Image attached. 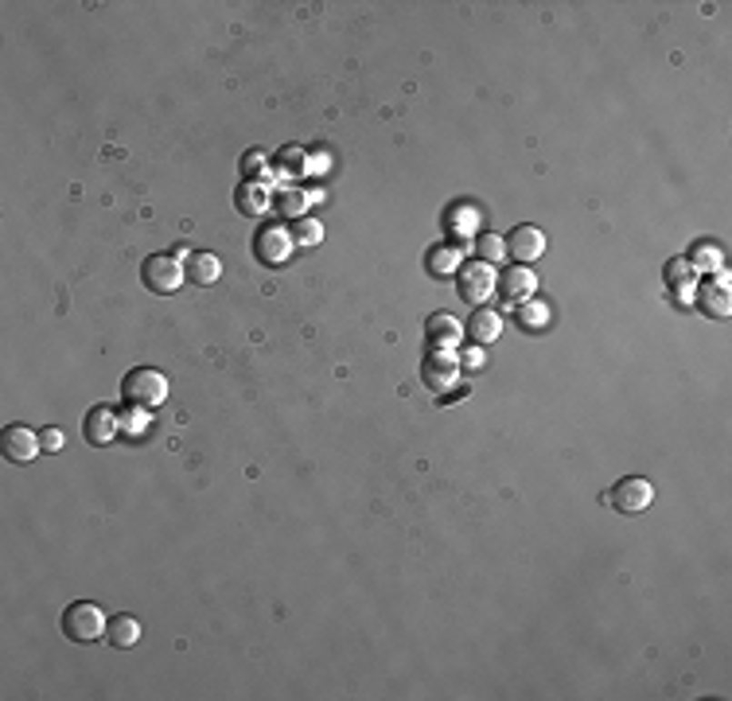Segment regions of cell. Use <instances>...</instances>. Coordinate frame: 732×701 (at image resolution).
Instances as JSON below:
<instances>
[{
    "mask_svg": "<svg viewBox=\"0 0 732 701\" xmlns=\"http://www.w3.org/2000/svg\"><path fill=\"white\" fill-rule=\"evenodd\" d=\"M686 261H689V269L694 273H721L725 269V250L717 242H697L694 250L686 254Z\"/></svg>",
    "mask_w": 732,
    "mask_h": 701,
    "instance_id": "obj_16",
    "label": "cell"
},
{
    "mask_svg": "<svg viewBox=\"0 0 732 701\" xmlns=\"http://www.w3.org/2000/svg\"><path fill=\"white\" fill-rule=\"evenodd\" d=\"M460 257H464L460 245H433L429 250V273L433 277H456L460 265H464Z\"/></svg>",
    "mask_w": 732,
    "mask_h": 701,
    "instance_id": "obj_19",
    "label": "cell"
},
{
    "mask_svg": "<svg viewBox=\"0 0 732 701\" xmlns=\"http://www.w3.org/2000/svg\"><path fill=\"white\" fill-rule=\"evenodd\" d=\"M0 452H5L12 464H32L39 452H44V441H39L27 425H8V429L0 433Z\"/></svg>",
    "mask_w": 732,
    "mask_h": 701,
    "instance_id": "obj_8",
    "label": "cell"
},
{
    "mask_svg": "<svg viewBox=\"0 0 732 701\" xmlns=\"http://www.w3.org/2000/svg\"><path fill=\"white\" fill-rule=\"evenodd\" d=\"M515 320H518V327L522 332H549V324H554V312H549V305L546 300H537V296H530V300H522V305H515Z\"/></svg>",
    "mask_w": 732,
    "mask_h": 701,
    "instance_id": "obj_15",
    "label": "cell"
},
{
    "mask_svg": "<svg viewBox=\"0 0 732 701\" xmlns=\"http://www.w3.org/2000/svg\"><path fill=\"white\" fill-rule=\"evenodd\" d=\"M187 277L196 281V285H215L218 277H223V261H218L215 254H191Z\"/></svg>",
    "mask_w": 732,
    "mask_h": 701,
    "instance_id": "obj_21",
    "label": "cell"
},
{
    "mask_svg": "<svg viewBox=\"0 0 732 701\" xmlns=\"http://www.w3.org/2000/svg\"><path fill=\"white\" fill-rule=\"evenodd\" d=\"M499 293H503V300H510V305H522V300H530L534 293H537V277H534V269H526V265H510L503 277H499Z\"/></svg>",
    "mask_w": 732,
    "mask_h": 701,
    "instance_id": "obj_12",
    "label": "cell"
},
{
    "mask_svg": "<svg viewBox=\"0 0 732 701\" xmlns=\"http://www.w3.org/2000/svg\"><path fill=\"white\" fill-rule=\"evenodd\" d=\"M141 277L145 285L152 288V293L168 296V293H179V285H184V261H179L175 254H152L145 265H141Z\"/></svg>",
    "mask_w": 732,
    "mask_h": 701,
    "instance_id": "obj_4",
    "label": "cell"
},
{
    "mask_svg": "<svg viewBox=\"0 0 732 701\" xmlns=\"http://www.w3.org/2000/svg\"><path fill=\"white\" fill-rule=\"evenodd\" d=\"M121 397L133 406V409H156L168 402V378L160 375L156 366H136L125 375V382H121Z\"/></svg>",
    "mask_w": 732,
    "mask_h": 701,
    "instance_id": "obj_1",
    "label": "cell"
},
{
    "mask_svg": "<svg viewBox=\"0 0 732 701\" xmlns=\"http://www.w3.org/2000/svg\"><path fill=\"white\" fill-rule=\"evenodd\" d=\"M82 433H86L90 445H114L117 433H121V417L109 406H98L86 414V421H82Z\"/></svg>",
    "mask_w": 732,
    "mask_h": 701,
    "instance_id": "obj_10",
    "label": "cell"
},
{
    "mask_svg": "<svg viewBox=\"0 0 732 701\" xmlns=\"http://www.w3.org/2000/svg\"><path fill=\"white\" fill-rule=\"evenodd\" d=\"M697 305H701V312H709L713 320H728V312H732V288H728V281L725 277L706 281V285L697 288Z\"/></svg>",
    "mask_w": 732,
    "mask_h": 701,
    "instance_id": "obj_13",
    "label": "cell"
},
{
    "mask_svg": "<svg viewBox=\"0 0 732 701\" xmlns=\"http://www.w3.org/2000/svg\"><path fill=\"white\" fill-rule=\"evenodd\" d=\"M460 366H483V347L479 343H472V347H464V355H460Z\"/></svg>",
    "mask_w": 732,
    "mask_h": 701,
    "instance_id": "obj_29",
    "label": "cell"
},
{
    "mask_svg": "<svg viewBox=\"0 0 732 701\" xmlns=\"http://www.w3.org/2000/svg\"><path fill=\"white\" fill-rule=\"evenodd\" d=\"M273 164H277L285 175H304V172H308V153H304L300 145H285Z\"/></svg>",
    "mask_w": 732,
    "mask_h": 701,
    "instance_id": "obj_23",
    "label": "cell"
},
{
    "mask_svg": "<svg viewBox=\"0 0 732 701\" xmlns=\"http://www.w3.org/2000/svg\"><path fill=\"white\" fill-rule=\"evenodd\" d=\"M293 226H296V230H293V242H296V245H320V242H324V226L316 223V218L304 215V218H296Z\"/></svg>",
    "mask_w": 732,
    "mask_h": 701,
    "instance_id": "obj_24",
    "label": "cell"
},
{
    "mask_svg": "<svg viewBox=\"0 0 732 701\" xmlns=\"http://www.w3.org/2000/svg\"><path fill=\"white\" fill-rule=\"evenodd\" d=\"M499 335H503V315L495 312V308L479 305L472 315H467V339H472V343H479V347H491Z\"/></svg>",
    "mask_w": 732,
    "mask_h": 701,
    "instance_id": "obj_11",
    "label": "cell"
},
{
    "mask_svg": "<svg viewBox=\"0 0 732 701\" xmlns=\"http://www.w3.org/2000/svg\"><path fill=\"white\" fill-rule=\"evenodd\" d=\"M607 503L624 515H643L647 506L655 503V487H651V479H643V476H624L612 487V495H607Z\"/></svg>",
    "mask_w": 732,
    "mask_h": 701,
    "instance_id": "obj_6",
    "label": "cell"
},
{
    "mask_svg": "<svg viewBox=\"0 0 732 701\" xmlns=\"http://www.w3.org/2000/svg\"><path fill=\"white\" fill-rule=\"evenodd\" d=\"M293 230L288 226H273V223H266V226H257V234H254V257L261 261V265H285L288 257H293Z\"/></svg>",
    "mask_w": 732,
    "mask_h": 701,
    "instance_id": "obj_5",
    "label": "cell"
},
{
    "mask_svg": "<svg viewBox=\"0 0 732 701\" xmlns=\"http://www.w3.org/2000/svg\"><path fill=\"white\" fill-rule=\"evenodd\" d=\"M460 320L456 315H448V312H436L433 320H429V327H425V339H429V347L433 351H456L460 347Z\"/></svg>",
    "mask_w": 732,
    "mask_h": 701,
    "instance_id": "obj_14",
    "label": "cell"
},
{
    "mask_svg": "<svg viewBox=\"0 0 732 701\" xmlns=\"http://www.w3.org/2000/svg\"><path fill=\"white\" fill-rule=\"evenodd\" d=\"M105 627H109V620L102 616L98 604H90V600H75L71 608L63 612V631H66V639H75V643L102 639Z\"/></svg>",
    "mask_w": 732,
    "mask_h": 701,
    "instance_id": "obj_3",
    "label": "cell"
},
{
    "mask_svg": "<svg viewBox=\"0 0 732 701\" xmlns=\"http://www.w3.org/2000/svg\"><path fill=\"white\" fill-rule=\"evenodd\" d=\"M448 223H452V226H448V230H452V238H460V242H464V238H472V234H476V211H472V207H464V211H460V207H452Z\"/></svg>",
    "mask_w": 732,
    "mask_h": 701,
    "instance_id": "obj_25",
    "label": "cell"
},
{
    "mask_svg": "<svg viewBox=\"0 0 732 701\" xmlns=\"http://www.w3.org/2000/svg\"><path fill=\"white\" fill-rule=\"evenodd\" d=\"M261 172H266V153H261V148H250V153L242 156V175H246L250 184H257Z\"/></svg>",
    "mask_w": 732,
    "mask_h": 701,
    "instance_id": "obj_27",
    "label": "cell"
},
{
    "mask_svg": "<svg viewBox=\"0 0 732 701\" xmlns=\"http://www.w3.org/2000/svg\"><path fill=\"white\" fill-rule=\"evenodd\" d=\"M460 355L456 351H429V359L421 366V378L425 386L436 390V394H448L452 386H460Z\"/></svg>",
    "mask_w": 732,
    "mask_h": 701,
    "instance_id": "obj_7",
    "label": "cell"
},
{
    "mask_svg": "<svg viewBox=\"0 0 732 701\" xmlns=\"http://www.w3.org/2000/svg\"><path fill=\"white\" fill-rule=\"evenodd\" d=\"M105 639L114 643V647H136V643H141V620H136V616H114L105 627Z\"/></svg>",
    "mask_w": 732,
    "mask_h": 701,
    "instance_id": "obj_18",
    "label": "cell"
},
{
    "mask_svg": "<svg viewBox=\"0 0 732 701\" xmlns=\"http://www.w3.org/2000/svg\"><path fill=\"white\" fill-rule=\"evenodd\" d=\"M179 261H191V250H187V245H175V250H172Z\"/></svg>",
    "mask_w": 732,
    "mask_h": 701,
    "instance_id": "obj_30",
    "label": "cell"
},
{
    "mask_svg": "<svg viewBox=\"0 0 732 701\" xmlns=\"http://www.w3.org/2000/svg\"><path fill=\"white\" fill-rule=\"evenodd\" d=\"M667 285L670 288H694V269H689L686 257L667 261Z\"/></svg>",
    "mask_w": 732,
    "mask_h": 701,
    "instance_id": "obj_26",
    "label": "cell"
},
{
    "mask_svg": "<svg viewBox=\"0 0 732 701\" xmlns=\"http://www.w3.org/2000/svg\"><path fill=\"white\" fill-rule=\"evenodd\" d=\"M39 441H44V452H59L63 448V429H44L39 433Z\"/></svg>",
    "mask_w": 732,
    "mask_h": 701,
    "instance_id": "obj_28",
    "label": "cell"
},
{
    "mask_svg": "<svg viewBox=\"0 0 732 701\" xmlns=\"http://www.w3.org/2000/svg\"><path fill=\"white\" fill-rule=\"evenodd\" d=\"M312 203H316V195H312V191L288 187V191H281V195L273 199V207H277V215H281V218H293V223H296V218H304V215H308V207H312Z\"/></svg>",
    "mask_w": 732,
    "mask_h": 701,
    "instance_id": "obj_17",
    "label": "cell"
},
{
    "mask_svg": "<svg viewBox=\"0 0 732 701\" xmlns=\"http://www.w3.org/2000/svg\"><path fill=\"white\" fill-rule=\"evenodd\" d=\"M269 207H273V195H269L266 184H242L238 187V211L242 215L257 218V215H266Z\"/></svg>",
    "mask_w": 732,
    "mask_h": 701,
    "instance_id": "obj_20",
    "label": "cell"
},
{
    "mask_svg": "<svg viewBox=\"0 0 732 701\" xmlns=\"http://www.w3.org/2000/svg\"><path fill=\"white\" fill-rule=\"evenodd\" d=\"M456 293H460L467 305H487L491 293H499V273H495V265H487V261H464L460 273H456Z\"/></svg>",
    "mask_w": 732,
    "mask_h": 701,
    "instance_id": "obj_2",
    "label": "cell"
},
{
    "mask_svg": "<svg viewBox=\"0 0 732 701\" xmlns=\"http://www.w3.org/2000/svg\"><path fill=\"white\" fill-rule=\"evenodd\" d=\"M476 254H479V261H487V265H499L506 257V238L503 234L483 230V234H476Z\"/></svg>",
    "mask_w": 732,
    "mask_h": 701,
    "instance_id": "obj_22",
    "label": "cell"
},
{
    "mask_svg": "<svg viewBox=\"0 0 732 701\" xmlns=\"http://www.w3.org/2000/svg\"><path fill=\"white\" fill-rule=\"evenodd\" d=\"M542 254H546V234L537 226L522 223L506 234V257H515L518 265H530V261H537Z\"/></svg>",
    "mask_w": 732,
    "mask_h": 701,
    "instance_id": "obj_9",
    "label": "cell"
}]
</instances>
